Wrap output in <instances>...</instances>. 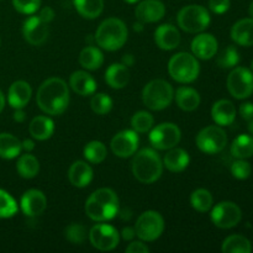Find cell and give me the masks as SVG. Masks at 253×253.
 <instances>
[{"label": "cell", "instance_id": "cell-1", "mask_svg": "<svg viewBox=\"0 0 253 253\" xmlns=\"http://www.w3.org/2000/svg\"><path fill=\"white\" fill-rule=\"evenodd\" d=\"M36 101L39 108L48 115H61L69 104V89L61 78H49L40 85Z\"/></svg>", "mask_w": 253, "mask_h": 253}, {"label": "cell", "instance_id": "cell-2", "mask_svg": "<svg viewBox=\"0 0 253 253\" xmlns=\"http://www.w3.org/2000/svg\"><path fill=\"white\" fill-rule=\"evenodd\" d=\"M85 212L94 221H108L119 212V198L110 188L95 190L85 202Z\"/></svg>", "mask_w": 253, "mask_h": 253}, {"label": "cell", "instance_id": "cell-3", "mask_svg": "<svg viewBox=\"0 0 253 253\" xmlns=\"http://www.w3.org/2000/svg\"><path fill=\"white\" fill-rule=\"evenodd\" d=\"M163 172V163L158 153L152 148H143L136 153L132 161V173L136 179L151 184L160 179Z\"/></svg>", "mask_w": 253, "mask_h": 253}, {"label": "cell", "instance_id": "cell-4", "mask_svg": "<svg viewBox=\"0 0 253 253\" xmlns=\"http://www.w3.org/2000/svg\"><path fill=\"white\" fill-rule=\"evenodd\" d=\"M94 39L101 48L106 51H116L127 41V27L120 19L110 17L99 25Z\"/></svg>", "mask_w": 253, "mask_h": 253}, {"label": "cell", "instance_id": "cell-5", "mask_svg": "<svg viewBox=\"0 0 253 253\" xmlns=\"http://www.w3.org/2000/svg\"><path fill=\"white\" fill-rule=\"evenodd\" d=\"M168 72L178 83H192L200 73V66L197 57L187 52H179L169 59Z\"/></svg>", "mask_w": 253, "mask_h": 253}, {"label": "cell", "instance_id": "cell-6", "mask_svg": "<svg viewBox=\"0 0 253 253\" xmlns=\"http://www.w3.org/2000/svg\"><path fill=\"white\" fill-rule=\"evenodd\" d=\"M174 98V90L168 82L155 79L146 84L142 90L143 104L151 110H163L168 108Z\"/></svg>", "mask_w": 253, "mask_h": 253}, {"label": "cell", "instance_id": "cell-7", "mask_svg": "<svg viewBox=\"0 0 253 253\" xmlns=\"http://www.w3.org/2000/svg\"><path fill=\"white\" fill-rule=\"evenodd\" d=\"M178 25L189 34L204 31L210 25V14L202 5H188L178 12Z\"/></svg>", "mask_w": 253, "mask_h": 253}, {"label": "cell", "instance_id": "cell-8", "mask_svg": "<svg viewBox=\"0 0 253 253\" xmlns=\"http://www.w3.org/2000/svg\"><path fill=\"white\" fill-rule=\"evenodd\" d=\"M165 230V220L157 211H145L138 216L135 225L136 235L142 241L151 242L157 240Z\"/></svg>", "mask_w": 253, "mask_h": 253}, {"label": "cell", "instance_id": "cell-9", "mask_svg": "<svg viewBox=\"0 0 253 253\" xmlns=\"http://www.w3.org/2000/svg\"><path fill=\"white\" fill-rule=\"evenodd\" d=\"M227 143L226 132L220 126H208L197 136V146L202 152L215 155L221 152Z\"/></svg>", "mask_w": 253, "mask_h": 253}, {"label": "cell", "instance_id": "cell-10", "mask_svg": "<svg viewBox=\"0 0 253 253\" xmlns=\"http://www.w3.org/2000/svg\"><path fill=\"white\" fill-rule=\"evenodd\" d=\"M227 89L234 98H250L253 94V73L244 67L232 69L227 77Z\"/></svg>", "mask_w": 253, "mask_h": 253}, {"label": "cell", "instance_id": "cell-11", "mask_svg": "<svg viewBox=\"0 0 253 253\" xmlns=\"http://www.w3.org/2000/svg\"><path fill=\"white\" fill-rule=\"evenodd\" d=\"M182 133L175 124L163 123L156 126L150 133V142L157 150H170L179 143Z\"/></svg>", "mask_w": 253, "mask_h": 253}, {"label": "cell", "instance_id": "cell-12", "mask_svg": "<svg viewBox=\"0 0 253 253\" xmlns=\"http://www.w3.org/2000/svg\"><path fill=\"white\" fill-rule=\"evenodd\" d=\"M211 221L220 229H232L237 226L242 219V211L237 204L232 202H221L211 210Z\"/></svg>", "mask_w": 253, "mask_h": 253}, {"label": "cell", "instance_id": "cell-13", "mask_svg": "<svg viewBox=\"0 0 253 253\" xmlns=\"http://www.w3.org/2000/svg\"><path fill=\"white\" fill-rule=\"evenodd\" d=\"M89 240L93 247L99 251H113L120 242V234L111 225L98 224L91 227Z\"/></svg>", "mask_w": 253, "mask_h": 253}, {"label": "cell", "instance_id": "cell-14", "mask_svg": "<svg viewBox=\"0 0 253 253\" xmlns=\"http://www.w3.org/2000/svg\"><path fill=\"white\" fill-rule=\"evenodd\" d=\"M138 135L133 130H124L116 133L111 140V151L120 158H127L135 155L138 148Z\"/></svg>", "mask_w": 253, "mask_h": 253}, {"label": "cell", "instance_id": "cell-15", "mask_svg": "<svg viewBox=\"0 0 253 253\" xmlns=\"http://www.w3.org/2000/svg\"><path fill=\"white\" fill-rule=\"evenodd\" d=\"M48 24L42 21L39 16H30L25 20L22 34L25 40L32 46H41L48 37Z\"/></svg>", "mask_w": 253, "mask_h": 253}, {"label": "cell", "instance_id": "cell-16", "mask_svg": "<svg viewBox=\"0 0 253 253\" xmlns=\"http://www.w3.org/2000/svg\"><path fill=\"white\" fill-rule=\"evenodd\" d=\"M166 14V6L160 0H143L136 6L135 16L143 24L157 22L163 19Z\"/></svg>", "mask_w": 253, "mask_h": 253}, {"label": "cell", "instance_id": "cell-17", "mask_svg": "<svg viewBox=\"0 0 253 253\" xmlns=\"http://www.w3.org/2000/svg\"><path fill=\"white\" fill-rule=\"evenodd\" d=\"M21 210L27 216H37L41 215L47 208L46 195L39 189H30L22 195Z\"/></svg>", "mask_w": 253, "mask_h": 253}, {"label": "cell", "instance_id": "cell-18", "mask_svg": "<svg viewBox=\"0 0 253 253\" xmlns=\"http://www.w3.org/2000/svg\"><path fill=\"white\" fill-rule=\"evenodd\" d=\"M155 42L161 49L172 51L180 43V34L175 26L170 24H163L155 31Z\"/></svg>", "mask_w": 253, "mask_h": 253}, {"label": "cell", "instance_id": "cell-19", "mask_svg": "<svg viewBox=\"0 0 253 253\" xmlns=\"http://www.w3.org/2000/svg\"><path fill=\"white\" fill-rule=\"evenodd\" d=\"M192 52L200 59H210L216 54L217 41L212 35L200 34L192 41Z\"/></svg>", "mask_w": 253, "mask_h": 253}, {"label": "cell", "instance_id": "cell-20", "mask_svg": "<svg viewBox=\"0 0 253 253\" xmlns=\"http://www.w3.org/2000/svg\"><path fill=\"white\" fill-rule=\"evenodd\" d=\"M32 95V89L27 82L17 81L10 85L7 93V100L11 108L24 109Z\"/></svg>", "mask_w": 253, "mask_h": 253}, {"label": "cell", "instance_id": "cell-21", "mask_svg": "<svg viewBox=\"0 0 253 253\" xmlns=\"http://www.w3.org/2000/svg\"><path fill=\"white\" fill-rule=\"evenodd\" d=\"M211 118L220 126L231 125L236 118V108L234 103L227 99L216 101L211 108Z\"/></svg>", "mask_w": 253, "mask_h": 253}, {"label": "cell", "instance_id": "cell-22", "mask_svg": "<svg viewBox=\"0 0 253 253\" xmlns=\"http://www.w3.org/2000/svg\"><path fill=\"white\" fill-rule=\"evenodd\" d=\"M68 179L73 187L84 188L93 180V169L83 161H77L68 170Z\"/></svg>", "mask_w": 253, "mask_h": 253}, {"label": "cell", "instance_id": "cell-23", "mask_svg": "<svg viewBox=\"0 0 253 253\" xmlns=\"http://www.w3.org/2000/svg\"><path fill=\"white\" fill-rule=\"evenodd\" d=\"M69 85L73 89L74 93L79 94L82 96H86L95 91L96 82L86 72L77 71L72 73L71 78H69Z\"/></svg>", "mask_w": 253, "mask_h": 253}, {"label": "cell", "instance_id": "cell-24", "mask_svg": "<svg viewBox=\"0 0 253 253\" xmlns=\"http://www.w3.org/2000/svg\"><path fill=\"white\" fill-rule=\"evenodd\" d=\"M189 162L190 157L187 151L177 147L168 150L165 158H163V166L173 173L183 172L189 166Z\"/></svg>", "mask_w": 253, "mask_h": 253}, {"label": "cell", "instance_id": "cell-25", "mask_svg": "<svg viewBox=\"0 0 253 253\" xmlns=\"http://www.w3.org/2000/svg\"><path fill=\"white\" fill-rule=\"evenodd\" d=\"M231 39L240 46H253V19L239 20L231 29Z\"/></svg>", "mask_w": 253, "mask_h": 253}, {"label": "cell", "instance_id": "cell-26", "mask_svg": "<svg viewBox=\"0 0 253 253\" xmlns=\"http://www.w3.org/2000/svg\"><path fill=\"white\" fill-rule=\"evenodd\" d=\"M130 81V71L123 63H114L106 69L105 82L113 89H123Z\"/></svg>", "mask_w": 253, "mask_h": 253}, {"label": "cell", "instance_id": "cell-27", "mask_svg": "<svg viewBox=\"0 0 253 253\" xmlns=\"http://www.w3.org/2000/svg\"><path fill=\"white\" fill-rule=\"evenodd\" d=\"M30 135L40 141H44L52 136L54 131L53 121L47 116H36L32 119L29 126Z\"/></svg>", "mask_w": 253, "mask_h": 253}, {"label": "cell", "instance_id": "cell-28", "mask_svg": "<svg viewBox=\"0 0 253 253\" xmlns=\"http://www.w3.org/2000/svg\"><path fill=\"white\" fill-rule=\"evenodd\" d=\"M177 105L184 111H194L200 105V95L194 88L180 86L175 93Z\"/></svg>", "mask_w": 253, "mask_h": 253}, {"label": "cell", "instance_id": "cell-29", "mask_svg": "<svg viewBox=\"0 0 253 253\" xmlns=\"http://www.w3.org/2000/svg\"><path fill=\"white\" fill-rule=\"evenodd\" d=\"M22 150L21 141L11 133H0V157L12 160L17 157Z\"/></svg>", "mask_w": 253, "mask_h": 253}, {"label": "cell", "instance_id": "cell-30", "mask_svg": "<svg viewBox=\"0 0 253 253\" xmlns=\"http://www.w3.org/2000/svg\"><path fill=\"white\" fill-rule=\"evenodd\" d=\"M104 62V56L101 51L96 47L88 46L85 48L82 49L81 54H79V63L83 68L88 69V71H95V69L100 68L101 64Z\"/></svg>", "mask_w": 253, "mask_h": 253}, {"label": "cell", "instance_id": "cell-31", "mask_svg": "<svg viewBox=\"0 0 253 253\" xmlns=\"http://www.w3.org/2000/svg\"><path fill=\"white\" fill-rule=\"evenodd\" d=\"M79 15L85 19H96L104 10V0H73Z\"/></svg>", "mask_w": 253, "mask_h": 253}, {"label": "cell", "instance_id": "cell-32", "mask_svg": "<svg viewBox=\"0 0 253 253\" xmlns=\"http://www.w3.org/2000/svg\"><path fill=\"white\" fill-rule=\"evenodd\" d=\"M231 155L237 160L253 156V137L250 135H240L234 140L231 145Z\"/></svg>", "mask_w": 253, "mask_h": 253}, {"label": "cell", "instance_id": "cell-33", "mask_svg": "<svg viewBox=\"0 0 253 253\" xmlns=\"http://www.w3.org/2000/svg\"><path fill=\"white\" fill-rule=\"evenodd\" d=\"M221 251L224 253H251V242L241 235H231L222 242Z\"/></svg>", "mask_w": 253, "mask_h": 253}, {"label": "cell", "instance_id": "cell-34", "mask_svg": "<svg viewBox=\"0 0 253 253\" xmlns=\"http://www.w3.org/2000/svg\"><path fill=\"white\" fill-rule=\"evenodd\" d=\"M16 169L22 178L31 179V178H35L39 174L40 163L35 156L30 155L27 152L26 155H22L19 158V161L16 163Z\"/></svg>", "mask_w": 253, "mask_h": 253}, {"label": "cell", "instance_id": "cell-35", "mask_svg": "<svg viewBox=\"0 0 253 253\" xmlns=\"http://www.w3.org/2000/svg\"><path fill=\"white\" fill-rule=\"evenodd\" d=\"M83 155L88 162L98 165L101 163L106 158L108 151H106L105 145L100 141H90L88 145L84 147Z\"/></svg>", "mask_w": 253, "mask_h": 253}, {"label": "cell", "instance_id": "cell-36", "mask_svg": "<svg viewBox=\"0 0 253 253\" xmlns=\"http://www.w3.org/2000/svg\"><path fill=\"white\" fill-rule=\"evenodd\" d=\"M190 204L193 209L199 212H207L212 207V195L207 189H197L192 193L190 197Z\"/></svg>", "mask_w": 253, "mask_h": 253}, {"label": "cell", "instance_id": "cell-37", "mask_svg": "<svg viewBox=\"0 0 253 253\" xmlns=\"http://www.w3.org/2000/svg\"><path fill=\"white\" fill-rule=\"evenodd\" d=\"M155 119L147 111H138L131 119V126H132L133 131L138 133H145L152 128Z\"/></svg>", "mask_w": 253, "mask_h": 253}, {"label": "cell", "instance_id": "cell-38", "mask_svg": "<svg viewBox=\"0 0 253 253\" xmlns=\"http://www.w3.org/2000/svg\"><path fill=\"white\" fill-rule=\"evenodd\" d=\"M217 66L221 67V68H234L235 66H237V63L240 62V54L239 51L235 46H229L225 49H222L221 53L217 56Z\"/></svg>", "mask_w": 253, "mask_h": 253}, {"label": "cell", "instance_id": "cell-39", "mask_svg": "<svg viewBox=\"0 0 253 253\" xmlns=\"http://www.w3.org/2000/svg\"><path fill=\"white\" fill-rule=\"evenodd\" d=\"M17 212V204L14 198L0 189V219H9Z\"/></svg>", "mask_w": 253, "mask_h": 253}, {"label": "cell", "instance_id": "cell-40", "mask_svg": "<svg viewBox=\"0 0 253 253\" xmlns=\"http://www.w3.org/2000/svg\"><path fill=\"white\" fill-rule=\"evenodd\" d=\"M90 106L91 110L98 115H106L108 113H110L111 108H113V100L108 94L99 93L91 98Z\"/></svg>", "mask_w": 253, "mask_h": 253}, {"label": "cell", "instance_id": "cell-41", "mask_svg": "<svg viewBox=\"0 0 253 253\" xmlns=\"http://www.w3.org/2000/svg\"><path fill=\"white\" fill-rule=\"evenodd\" d=\"M64 236L72 244L82 245L84 242V240L86 239V230L83 225L73 222V224L68 225L66 227V230H64Z\"/></svg>", "mask_w": 253, "mask_h": 253}, {"label": "cell", "instance_id": "cell-42", "mask_svg": "<svg viewBox=\"0 0 253 253\" xmlns=\"http://www.w3.org/2000/svg\"><path fill=\"white\" fill-rule=\"evenodd\" d=\"M15 10L25 15H31L40 9L41 0H12Z\"/></svg>", "mask_w": 253, "mask_h": 253}, {"label": "cell", "instance_id": "cell-43", "mask_svg": "<svg viewBox=\"0 0 253 253\" xmlns=\"http://www.w3.org/2000/svg\"><path fill=\"white\" fill-rule=\"evenodd\" d=\"M231 173L236 179H247L251 175V166L245 160H237L231 165Z\"/></svg>", "mask_w": 253, "mask_h": 253}, {"label": "cell", "instance_id": "cell-44", "mask_svg": "<svg viewBox=\"0 0 253 253\" xmlns=\"http://www.w3.org/2000/svg\"><path fill=\"white\" fill-rule=\"evenodd\" d=\"M230 0H209V7L215 14H225L230 9Z\"/></svg>", "mask_w": 253, "mask_h": 253}, {"label": "cell", "instance_id": "cell-45", "mask_svg": "<svg viewBox=\"0 0 253 253\" xmlns=\"http://www.w3.org/2000/svg\"><path fill=\"white\" fill-rule=\"evenodd\" d=\"M148 252H150V249H148V247L141 241L132 242V244L128 245L127 249H126V253H148Z\"/></svg>", "mask_w": 253, "mask_h": 253}, {"label": "cell", "instance_id": "cell-46", "mask_svg": "<svg viewBox=\"0 0 253 253\" xmlns=\"http://www.w3.org/2000/svg\"><path fill=\"white\" fill-rule=\"evenodd\" d=\"M240 115L246 121H250L253 119V104L252 103H244L240 106Z\"/></svg>", "mask_w": 253, "mask_h": 253}, {"label": "cell", "instance_id": "cell-47", "mask_svg": "<svg viewBox=\"0 0 253 253\" xmlns=\"http://www.w3.org/2000/svg\"><path fill=\"white\" fill-rule=\"evenodd\" d=\"M39 17L42 20V21L46 22V24H49V22H51L52 20L54 19L53 9H52V7H49V6L43 7V9H42L41 11H40Z\"/></svg>", "mask_w": 253, "mask_h": 253}, {"label": "cell", "instance_id": "cell-48", "mask_svg": "<svg viewBox=\"0 0 253 253\" xmlns=\"http://www.w3.org/2000/svg\"><path fill=\"white\" fill-rule=\"evenodd\" d=\"M121 236L126 241H130V240H132L136 236L135 229H132V227H124L123 232H121Z\"/></svg>", "mask_w": 253, "mask_h": 253}, {"label": "cell", "instance_id": "cell-49", "mask_svg": "<svg viewBox=\"0 0 253 253\" xmlns=\"http://www.w3.org/2000/svg\"><path fill=\"white\" fill-rule=\"evenodd\" d=\"M25 118H26L25 111L22 109H16V111L14 113V120L17 121V123H24Z\"/></svg>", "mask_w": 253, "mask_h": 253}, {"label": "cell", "instance_id": "cell-50", "mask_svg": "<svg viewBox=\"0 0 253 253\" xmlns=\"http://www.w3.org/2000/svg\"><path fill=\"white\" fill-rule=\"evenodd\" d=\"M22 150H25L26 152H31L35 148V142L32 140H25L21 142Z\"/></svg>", "mask_w": 253, "mask_h": 253}, {"label": "cell", "instance_id": "cell-51", "mask_svg": "<svg viewBox=\"0 0 253 253\" xmlns=\"http://www.w3.org/2000/svg\"><path fill=\"white\" fill-rule=\"evenodd\" d=\"M133 62H135V58H133L132 54L128 53V54H125V56H124V58H123V64H125V66L130 67V66H132Z\"/></svg>", "mask_w": 253, "mask_h": 253}, {"label": "cell", "instance_id": "cell-52", "mask_svg": "<svg viewBox=\"0 0 253 253\" xmlns=\"http://www.w3.org/2000/svg\"><path fill=\"white\" fill-rule=\"evenodd\" d=\"M143 22H141V21H138L137 20V22H135V24H133V30H135V31H137V32H141L143 30Z\"/></svg>", "mask_w": 253, "mask_h": 253}, {"label": "cell", "instance_id": "cell-53", "mask_svg": "<svg viewBox=\"0 0 253 253\" xmlns=\"http://www.w3.org/2000/svg\"><path fill=\"white\" fill-rule=\"evenodd\" d=\"M5 106V98H4V94L0 91V113L2 111V109H4Z\"/></svg>", "mask_w": 253, "mask_h": 253}, {"label": "cell", "instance_id": "cell-54", "mask_svg": "<svg viewBox=\"0 0 253 253\" xmlns=\"http://www.w3.org/2000/svg\"><path fill=\"white\" fill-rule=\"evenodd\" d=\"M249 131L251 135H253V119H251V120L249 121Z\"/></svg>", "mask_w": 253, "mask_h": 253}, {"label": "cell", "instance_id": "cell-55", "mask_svg": "<svg viewBox=\"0 0 253 253\" xmlns=\"http://www.w3.org/2000/svg\"><path fill=\"white\" fill-rule=\"evenodd\" d=\"M249 14H250V16H251L252 19H253V1L251 2V4H250V7H249Z\"/></svg>", "mask_w": 253, "mask_h": 253}, {"label": "cell", "instance_id": "cell-56", "mask_svg": "<svg viewBox=\"0 0 253 253\" xmlns=\"http://www.w3.org/2000/svg\"><path fill=\"white\" fill-rule=\"evenodd\" d=\"M125 2H127V4H136L137 1H140V0H124Z\"/></svg>", "mask_w": 253, "mask_h": 253}, {"label": "cell", "instance_id": "cell-57", "mask_svg": "<svg viewBox=\"0 0 253 253\" xmlns=\"http://www.w3.org/2000/svg\"><path fill=\"white\" fill-rule=\"evenodd\" d=\"M252 69H253V61H252Z\"/></svg>", "mask_w": 253, "mask_h": 253}]
</instances>
